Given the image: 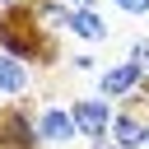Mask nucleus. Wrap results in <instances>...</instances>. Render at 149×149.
<instances>
[{
    "instance_id": "nucleus-3",
    "label": "nucleus",
    "mask_w": 149,
    "mask_h": 149,
    "mask_svg": "<svg viewBox=\"0 0 149 149\" xmlns=\"http://www.w3.org/2000/svg\"><path fill=\"white\" fill-rule=\"evenodd\" d=\"M0 149H42V140H37V112H28V107H0Z\"/></svg>"
},
{
    "instance_id": "nucleus-13",
    "label": "nucleus",
    "mask_w": 149,
    "mask_h": 149,
    "mask_svg": "<svg viewBox=\"0 0 149 149\" xmlns=\"http://www.w3.org/2000/svg\"><path fill=\"white\" fill-rule=\"evenodd\" d=\"M9 5H33V0H0V9H9Z\"/></svg>"
},
{
    "instance_id": "nucleus-5",
    "label": "nucleus",
    "mask_w": 149,
    "mask_h": 149,
    "mask_svg": "<svg viewBox=\"0 0 149 149\" xmlns=\"http://www.w3.org/2000/svg\"><path fill=\"white\" fill-rule=\"evenodd\" d=\"M98 93H102V98H112V102H126V98H135V93H140V70H135L130 61H116V65H107V70L98 74Z\"/></svg>"
},
{
    "instance_id": "nucleus-7",
    "label": "nucleus",
    "mask_w": 149,
    "mask_h": 149,
    "mask_svg": "<svg viewBox=\"0 0 149 149\" xmlns=\"http://www.w3.org/2000/svg\"><path fill=\"white\" fill-rule=\"evenodd\" d=\"M28 88H33V65L19 61V56H9V51H0V93L23 98Z\"/></svg>"
},
{
    "instance_id": "nucleus-1",
    "label": "nucleus",
    "mask_w": 149,
    "mask_h": 149,
    "mask_svg": "<svg viewBox=\"0 0 149 149\" xmlns=\"http://www.w3.org/2000/svg\"><path fill=\"white\" fill-rule=\"evenodd\" d=\"M0 51L19 56V61H28V65H51V61L61 56V51H56V37L37 28V19H33L28 5L0 9Z\"/></svg>"
},
{
    "instance_id": "nucleus-10",
    "label": "nucleus",
    "mask_w": 149,
    "mask_h": 149,
    "mask_svg": "<svg viewBox=\"0 0 149 149\" xmlns=\"http://www.w3.org/2000/svg\"><path fill=\"white\" fill-rule=\"evenodd\" d=\"M116 14H126V19H144L149 14V0H107Z\"/></svg>"
},
{
    "instance_id": "nucleus-9",
    "label": "nucleus",
    "mask_w": 149,
    "mask_h": 149,
    "mask_svg": "<svg viewBox=\"0 0 149 149\" xmlns=\"http://www.w3.org/2000/svg\"><path fill=\"white\" fill-rule=\"evenodd\" d=\"M126 61L140 70V93H149V37H135L130 51H126Z\"/></svg>"
},
{
    "instance_id": "nucleus-12",
    "label": "nucleus",
    "mask_w": 149,
    "mask_h": 149,
    "mask_svg": "<svg viewBox=\"0 0 149 149\" xmlns=\"http://www.w3.org/2000/svg\"><path fill=\"white\" fill-rule=\"evenodd\" d=\"M70 9H98V0H65Z\"/></svg>"
},
{
    "instance_id": "nucleus-4",
    "label": "nucleus",
    "mask_w": 149,
    "mask_h": 149,
    "mask_svg": "<svg viewBox=\"0 0 149 149\" xmlns=\"http://www.w3.org/2000/svg\"><path fill=\"white\" fill-rule=\"evenodd\" d=\"M74 135H79V126H74V112H70V107H61V102L37 107V140H42L47 149H65Z\"/></svg>"
},
{
    "instance_id": "nucleus-2",
    "label": "nucleus",
    "mask_w": 149,
    "mask_h": 149,
    "mask_svg": "<svg viewBox=\"0 0 149 149\" xmlns=\"http://www.w3.org/2000/svg\"><path fill=\"white\" fill-rule=\"evenodd\" d=\"M70 112H74V126H79V135H84L93 149L112 140V121H116V107H112V98H102V93H93V98H74V102H70Z\"/></svg>"
},
{
    "instance_id": "nucleus-11",
    "label": "nucleus",
    "mask_w": 149,
    "mask_h": 149,
    "mask_svg": "<svg viewBox=\"0 0 149 149\" xmlns=\"http://www.w3.org/2000/svg\"><path fill=\"white\" fill-rule=\"evenodd\" d=\"M70 65H74V70H93V56H88V51H74Z\"/></svg>"
},
{
    "instance_id": "nucleus-6",
    "label": "nucleus",
    "mask_w": 149,
    "mask_h": 149,
    "mask_svg": "<svg viewBox=\"0 0 149 149\" xmlns=\"http://www.w3.org/2000/svg\"><path fill=\"white\" fill-rule=\"evenodd\" d=\"M65 33L79 37V42H88V47H98V42L112 37V28H107V19H102L98 9H70V28H65Z\"/></svg>"
},
{
    "instance_id": "nucleus-8",
    "label": "nucleus",
    "mask_w": 149,
    "mask_h": 149,
    "mask_svg": "<svg viewBox=\"0 0 149 149\" xmlns=\"http://www.w3.org/2000/svg\"><path fill=\"white\" fill-rule=\"evenodd\" d=\"M28 9H33V19H37V28L51 33V37L70 28V5H65V0H33Z\"/></svg>"
}]
</instances>
